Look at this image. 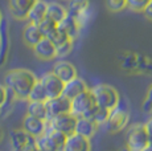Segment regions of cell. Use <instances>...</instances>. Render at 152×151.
I'll return each instance as SVG.
<instances>
[{"instance_id":"16","label":"cell","mask_w":152,"mask_h":151,"mask_svg":"<svg viewBox=\"0 0 152 151\" xmlns=\"http://www.w3.org/2000/svg\"><path fill=\"white\" fill-rule=\"evenodd\" d=\"M52 72L60 78L62 82H68V81L73 80L78 76L77 73V69L75 66L73 65L72 62L69 61H65V60H60L53 65V69Z\"/></svg>"},{"instance_id":"7","label":"cell","mask_w":152,"mask_h":151,"mask_svg":"<svg viewBox=\"0 0 152 151\" xmlns=\"http://www.w3.org/2000/svg\"><path fill=\"white\" fill-rule=\"evenodd\" d=\"M68 10V15L73 16L83 28L86 24H89L93 17V10L89 0H70Z\"/></svg>"},{"instance_id":"4","label":"cell","mask_w":152,"mask_h":151,"mask_svg":"<svg viewBox=\"0 0 152 151\" xmlns=\"http://www.w3.org/2000/svg\"><path fill=\"white\" fill-rule=\"evenodd\" d=\"M130 122V113L128 109L126 107L124 103L119 102L115 107L110 110L109 118H107L106 123V130L110 134H116V133H121L123 129H126V126Z\"/></svg>"},{"instance_id":"11","label":"cell","mask_w":152,"mask_h":151,"mask_svg":"<svg viewBox=\"0 0 152 151\" xmlns=\"http://www.w3.org/2000/svg\"><path fill=\"white\" fill-rule=\"evenodd\" d=\"M34 139L36 138L31 136L23 129H15L10 133V142L13 151H23L29 146H33Z\"/></svg>"},{"instance_id":"10","label":"cell","mask_w":152,"mask_h":151,"mask_svg":"<svg viewBox=\"0 0 152 151\" xmlns=\"http://www.w3.org/2000/svg\"><path fill=\"white\" fill-rule=\"evenodd\" d=\"M36 1L37 0H8V10L11 16L19 21L27 20L29 11Z\"/></svg>"},{"instance_id":"40","label":"cell","mask_w":152,"mask_h":151,"mask_svg":"<svg viewBox=\"0 0 152 151\" xmlns=\"http://www.w3.org/2000/svg\"><path fill=\"white\" fill-rule=\"evenodd\" d=\"M1 24H3V13L0 11V27H1Z\"/></svg>"},{"instance_id":"29","label":"cell","mask_w":152,"mask_h":151,"mask_svg":"<svg viewBox=\"0 0 152 151\" xmlns=\"http://www.w3.org/2000/svg\"><path fill=\"white\" fill-rule=\"evenodd\" d=\"M150 0H126V4H127V8L131 10L132 12L136 13H142L144 11L145 5L148 4Z\"/></svg>"},{"instance_id":"19","label":"cell","mask_w":152,"mask_h":151,"mask_svg":"<svg viewBox=\"0 0 152 151\" xmlns=\"http://www.w3.org/2000/svg\"><path fill=\"white\" fill-rule=\"evenodd\" d=\"M57 28L62 31L64 33H65L66 36H68L69 39H72V40L77 39V37L80 36V33H81V29H82L81 25L78 24L77 20H75L73 16H70V15H66L65 17H64V19L57 24Z\"/></svg>"},{"instance_id":"38","label":"cell","mask_w":152,"mask_h":151,"mask_svg":"<svg viewBox=\"0 0 152 151\" xmlns=\"http://www.w3.org/2000/svg\"><path fill=\"white\" fill-rule=\"evenodd\" d=\"M142 151H152V142H150V143H148L147 146H145Z\"/></svg>"},{"instance_id":"42","label":"cell","mask_w":152,"mask_h":151,"mask_svg":"<svg viewBox=\"0 0 152 151\" xmlns=\"http://www.w3.org/2000/svg\"><path fill=\"white\" fill-rule=\"evenodd\" d=\"M1 41H3V36H1V33H0V45H1Z\"/></svg>"},{"instance_id":"2","label":"cell","mask_w":152,"mask_h":151,"mask_svg":"<svg viewBox=\"0 0 152 151\" xmlns=\"http://www.w3.org/2000/svg\"><path fill=\"white\" fill-rule=\"evenodd\" d=\"M118 66L127 74H152V59L138 52L124 51L119 53Z\"/></svg>"},{"instance_id":"20","label":"cell","mask_w":152,"mask_h":151,"mask_svg":"<svg viewBox=\"0 0 152 151\" xmlns=\"http://www.w3.org/2000/svg\"><path fill=\"white\" fill-rule=\"evenodd\" d=\"M42 39L41 32L39 31V27L36 24L28 23L23 29V41L28 48H33L40 40Z\"/></svg>"},{"instance_id":"8","label":"cell","mask_w":152,"mask_h":151,"mask_svg":"<svg viewBox=\"0 0 152 151\" xmlns=\"http://www.w3.org/2000/svg\"><path fill=\"white\" fill-rule=\"evenodd\" d=\"M75 122H77V117H74L72 113H64V114L49 118L46 121V126L50 127V129L58 130V131L64 133L66 135H70L74 133Z\"/></svg>"},{"instance_id":"37","label":"cell","mask_w":152,"mask_h":151,"mask_svg":"<svg viewBox=\"0 0 152 151\" xmlns=\"http://www.w3.org/2000/svg\"><path fill=\"white\" fill-rule=\"evenodd\" d=\"M23 151H39V150H37V147L33 144V146H29V147H27V149H24Z\"/></svg>"},{"instance_id":"6","label":"cell","mask_w":152,"mask_h":151,"mask_svg":"<svg viewBox=\"0 0 152 151\" xmlns=\"http://www.w3.org/2000/svg\"><path fill=\"white\" fill-rule=\"evenodd\" d=\"M95 105L97 103H95L93 94L90 93V90H86L77 97H74L73 100H70V113L77 118L86 117L95 107Z\"/></svg>"},{"instance_id":"25","label":"cell","mask_w":152,"mask_h":151,"mask_svg":"<svg viewBox=\"0 0 152 151\" xmlns=\"http://www.w3.org/2000/svg\"><path fill=\"white\" fill-rule=\"evenodd\" d=\"M109 114H110V110H109V109L95 105L94 109H93L91 111H90L85 118H89V119L94 121L95 123L101 126V125H104V123H106L107 118H109Z\"/></svg>"},{"instance_id":"32","label":"cell","mask_w":152,"mask_h":151,"mask_svg":"<svg viewBox=\"0 0 152 151\" xmlns=\"http://www.w3.org/2000/svg\"><path fill=\"white\" fill-rule=\"evenodd\" d=\"M7 98H8V89L3 84H0V107L7 102Z\"/></svg>"},{"instance_id":"41","label":"cell","mask_w":152,"mask_h":151,"mask_svg":"<svg viewBox=\"0 0 152 151\" xmlns=\"http://www.w3.org/2000/svg\"><path fill=\"white\" fill-rule=\"evenodd\" d=\"M118 151H130V150H128L127 147H124V149H121V150H118Z\"/></svg>"},{"instance_id":"3","label":"cell","mask_w":152,"mask_h":151,"mask_svg":"<svg viewBox=\"0 0 152 151\" xmlns=\"http://www.w3.org/2000/svg\"><path fill=\"white\" fill-rule=\"evenodd\" d=\"M89 90L93 94L98 106L111 110L121 102V95L118 90L109 84H97L93 88H89Z\"/></svg>"},{"instance_id":"24","label":"cell","mask_w":152,"mask_h":151,"mask_svg":"<svg viewBox=\"0 0 152 151\" xmlns=\"http://www.w3.org/2000/svg\"><path fill=\"white\" fill-rule=\"evenodd\" d=\"M34 146L37 147L39 151H61L57 147V144L53 142V139L46 134V133H44L42 135L37 136V138L34 139Z\"/></svg>"},{"instance_id":"1","label":"cell","mask_w":152,"mask_h":151,"mask_svg":"<svg viewBox=\"0 0 152 151\" xmlns=\"http://www.w3.org/2000/svg\"><path fill=\"white\" fill-rule=\"evenodd\" d=\"M39 78L33 72L24 68H17L8 70L4 76V86L15 97V100L27 101L29 92Z\"/></svg>"},{"instance_id":"15","label":"cell","mask_w":152,"mask_h":151,"mask_svg":"<svg viewBox=\"0 0 152 151\" xmlns=\"http://www.w3.org/2000/svg\"><path fill=\"white\" fill-rule=\"evenodd\" d=\"M62 151H91V142L82 135L73 133L68 135Z\"/></svg>"},{"instance_id":"23","label":"cell","mask_w":152,"mask_h":151,"mask_svg":"<svg viewBox=\"0 0 152 151\" xmlns=\"http://www.w3.org/2000/svg\"><path fill=\"white\" fill-rule=\"evenodd\" d=\"M27 114L32 115V117L40 118V119H42V121H48L49 119L45 102H33V101H28Z\"/></svg>"},{"instance_id":"33","label":"cell","mask_w":152,"mask_h":151,"mask_svg":"<svg viewBox=\"0 0 152 151\" xmlns=\"http://www.w3.org/2000/svg\"><path fill=\"white\" fill-rule=\"evenodd\" d=\"M142 111L145 114H152V102L148 101L147 98H144L142 102Z\"/></svg>"},{"instance_id":"21","label":"cell","mask_w":152,"mask_h":151,"mask_svg":"<svg viewBox=\"0 0 152 151\" xmlns=\"http://www.w3.org/2000/svg\"><path fill=\"white\" fill-rule=\"evenodd\" d=\"M46 5H48L46 1H44V0H37L28 13V17H27L28 23H32V24L37 25L41 20L45 19L46 17Z\"/></svg>"},{"instance_id":"36","label":"cell","mask_w":152,"mask_h":151,"mask_svg":"<svg viewBox=\"0 0 152 151\" xmlns=\"http://www.w3.org/2000/svg\"><path fill=\"white\" fill-rule=\"evenodd\" d=\"M145 98H147L148 101H151V102H152V84L150 85V88L147 89V94H145Z\"/></svg>"},{"instance_id":"27","label":"cell","mask_w":152,"mask_h":151,"mask_svg":"<svg viewBox=\"0 0 152 151\" xmlns=\"http://www.w3.org/2000/svg\"><path fill=\"white\" fill-rule=\"evenodd\" d=\"M37 27H39V31L41 32L42 37H48L49 34L57 28V23H54L53 20L49 19V17H45V19L41 20V21L37 24Z\"/></svg>"},{"instance_id":"5","label":"cell","mask_w":152,"mask_h":151,"mask_svg":"<svg viewBox=\"0 0 152 151\" xmlns=\"http://www.w3.org/2000/svg\"><path fill=\"white\" fill-rule=\"evenodd\" d=\"M150 143L144 123H134L126 133V147L130 151H142Z\"/></svg>"},{"instance_id":"31","label":"cell","mask_w":152,"mask_h":151,"mask_svg":"<svg viewBox=\"0 0 152 151\" xmlns=\"http://www.w3.org/2000/svg\"><path fill=\"white\" fill-rule=\"evenodd\" d=\"M46 39H49L52 43L54 44V46H57V45H60V44H62V43H65L66 40H69V37L66 36L65 33H64L61 29H58V28H56V29L52 32L50 34H49Z\"/></svg>"},{"instance_id":"9","label":"cell","mask_w":152,"mask_h":151,"mask_svg":"<svg viewBox=\"0 0 152 151\" xmlns=\"http://www.w3.org/2000/svg\"><path fill=\"white\" fill-rule=\"evenodd\" d=\"M39 81L41 82L44 90H45L46 97L49 98H56L58 95L62 94L64 90V84L60 78L56 76L53 72H48V73H44L41 77L39 78Z\"/></svg>"},{"instance_id":"13","label":"cell","mask_w":152,"mask_h":151,"mask_svg":"<svg viewBox=\"0 0 152 151\" xmlns=\"http://www.w3.org/2000/svg\"><path fill=\"white\" fill-rule=\"evenodd\" d=\"M32 49H33L34 56L41 61H50L57 57L54 44L46 37H42Z\"/></svg>"},{"instance_id":"17","label":"cell","mask_w":152,"mask_h":151,"mask_svg":"<svg viewBox=\"0 0 152 151\" xmlns=\"http://www.w3.org/2000/svg\"><path fill=\"white\" fill-rule=\"evenodd\" d=\"M89 90V86L85 82V80H82L81 77H75L73 80L68 81V82L64 84V90H62V95L69 100H73L74 97L80 95L81 93Z\"/></svg>"},{"instance_id":"18","label":"cell","mask_w":152,"mask_h":151,"mask_svg":"<svg viewBox=\"0 0 152 151\" xmlns=\"http://www.w3.org/2000/svg\"><path fill=\"white\" fill-rule=\"evenodd\" d=\"M98 129H99V125H97L94 121L89 119V118H85V117H80V118H77V122H75L74 133L82 135L87 139H91L93 136L97 134Z\"/></svg>"},{"instance_id":"14","label":"cell","mask_w":152,"mask_h":151,"mask_svg":"<svg viewBox=\"0 0 152 151\" xmlns=\"http://www.w3.org/2000/svg\"><path fill=\"white\" fill-rule=\"evenodd\" d=\"M24 131H27L31 136L37 138V136L42 135L46 130V121H42L40 118L32 117V115L25 114V117L23 118V127Z\"/></svg>"},{"instance_id":"34","label":"cell","mask_w":152,"mask_h":151,"mask_svg":"<svg viewBox=\"0 0 152 151\" xmlns=\"http://www.w3.org/2000/svg\"><path fill=\"white\" fill-rule=\"evenodd\" d=\"M142 13L144 15V17L148 20V21H152V0L148 1V4L145 5L144 11H143Z\"/></svg>"},{"instance_id":"28","label":"cell","mask_w":152,"mask_h":151,"mask_svg":"<svg viewBox=\"0 0 152 151\" xmlns=\"http://www.w3.org/2000/svg\"><path fill=\"white\" fill-rule=\"evenodd\" d=\"M104 4H106V8L113 13H118L122 12L123 10L127 8V4H126V0H104Z\"/></svg>"},{"instance_id":"22","label":"cell","mask_w":152,"mask_h":151,"mask_svg":"<svg viewBox=\"0 0 152 151\" xmlns=\"http://www.w3.org/2000/svg\"><path fill=\"white\" fill-rule=\"evenodd\" d=\"M66 15H68V10L64 5H61L60 3H48V5H46V17L52 19L54 23L58 24Z\"/></svg>"},{"instance_id":"26","label":"cell","mask_w":152,"mask_h":151,"mask_svg":"<svg viewBox=\"0 0 152 151\" xmlns=\"http://www.w3.org/2000/svg\"><path fill=\"white\" fill-rule=\"evenodd\" d=\"M48 100L45 94V90H44L41 82L37 80V82L33 85L32 90L29 92V95H28V100L27 101H33V102H45Z\"/></svg>"},{"instance_id":"39","label":"cell","mask_w":152,"mask_h":151,"mask_svg":"<svg viewBox=\"0 0 152 151\" xmlns=\"http://www.w3.org/2000/svg\"><path fill=\"white\" fill-rule=\"evenodd\" d=\"M3 139H4V130H3V127L0 126V143L3 142Z\"/></svg>"},{"instance_id":"12","label":"cell","mask_w":152,"mask_h":151,"mask_svg":"<svg viewBox=\"0 0 152 151\" xmlns=\"http://www.w3.org/2000/svg\"><path fill=\"white\" fill-rule=\"evenodd\" d=\"M45 106L48 110V117H56V115L70 113V100L64 97L62 94L56 98H49L45 101Z\"/></svg>"},{"instance_id":"35","label":"cell","mask_w":152,"mask_h":151,"mask_svg":"<svg viewBox=\"0 0 152 151\" xmlns=\"http://www.w3.org/2000/svg\"><path fill=\"white\" fill-rule=\"evenodd\" d=\"M144 129H145V133L148 135V141L152 142V117L148 118L147 122H144Z\"/></svg>"},{"instance_id":"30","label":"cell","mask_w":152,"mask_h":151,"mask_svg":"<svg viewBox=\"0 0 152 151\" xmlns=\"http://www.w3.org/2000/svg\"><path fill=\"white\" fill-rule=\"evenodd\" d=\"M73 51V40L69 39L65 43L56 46V54L57 57H66L68 54H70V52Z\"/></svg>"}]
</instances>
